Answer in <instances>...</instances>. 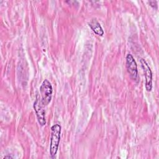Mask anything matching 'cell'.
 Wrapping results in <instances>:
<instances>
[{
    "label": "cell",
    "instance_id": "obj_1",
    "mask_svg": "<svg viewBox=\"0 0 159 159\" xmlns=\"http://www.w3.org/2000/svg\"><path fill=\"white\" fill-rule=\"evenodd\" d=\"M61 126L58 124L53 125L51 127L50 154L52 158H54L57 153L60 140Z\"/></svg>",
    "mask_w": 159,
    "mask_h": 159
},
{
    "label": "cell",
    "instance_id": "obj_2",
    "mask_svg": "<svg viewBox=\"0 0 159 159\" xmlns=\"http://www.w3.org/2000/svg\"><path fill=\"white\" fill-rule=\"evenodd\" d=\"M40 92L41 95L40 100L42 104L45 107L50 102L53 93L52 86L48 80L45 79L43 81L40 87Z\"/></svg>",
    "mask_w": 159,
    "mask_h": 159
},
{
    "label": "cell",
    "instance_id": "obj_3",
    "mask_svg": "<svg viewBox=\"0 0 159 159\" xmlns=\"http://www.w3.org/2000/svg\"><path fill=\"white\" fill-rule=\"evenodd\" d=\"M126 67L130 78L137 81L139 78L137 65L134 57L130 53L127 54L126 56Z\"/></svg>",
    "mask_w": 159,
    "mask_h": 159
},
{
    "label": "cell",
    "instance_id": "obj_4",
    "mask_svg": "<svg viewBox=\"0 0 159 159\" xmlns=\"http://www.w3.org/2000/svg\"><path fill=\"white\" fill-rule=\"evenodd\" d=\"M140 63L143 71L144 72L145 77V88L147 91H150L152 88V70L147 63V62L143 58L140 60Z\"/></svg>",
    "mask_w": 159,
    "mask_h": 159
},
{
    "label": "cell",
    "instance_id": "obj_5",
    "mask_svg": "<svg viewBox=\"0 0 159 159\" xmlns=\"http://www.w3.org/2000/svg\"><path fill=\"white\" fill-rule=\"evenodd\" d=\"M43 107L44 106L40 102V98H39L37 97L34 103V108L36 113L38 122L41 126H43L46 124V120L45 118V112L43 109Z\"/></svg>",
    "mask_w": 159,
    "mask_h": 159
},
{
    "label": "cell",
    "instance_id": "obj_6",
    "mask_svg": "<svg viewBox=\"0 0 159 159\" xmlns=\"http://www.w3.org/2000/svg\"><path fill=\"white\" fill-rule=\"evenodd\" d=\"M88 25L90 27L91 30L97 35L102 36L104 34V30L100 24V23L96 19H93L88 22Z\"/></svg>",
    "mask_w": 159,
    "mask_h": 159
},
{
    "label": "cell",
    "instance_id": "obj_7",
    "mask_svg": "<svg viewBox=\"0 0 159 159\" xmlns=\"http://www.w3.org/2000/svg\"><path fill=\"white\" fill-rule=\"evenodd\" d=\"M149 3L150 4V6L153 7H157V1H149Z\"/></svg>",
    "mask_w": 159,
    "mask_h": 159
},
{
    "label": "cell",
    "instance_id": "obj_8",
    "mask_svg": "<svg viewBox=\"0 0 159 159\" xmlns=\"http://www.w3.org/2000/svg\"><path fill=\"white\" fill-rule=\"evenodd\" d=\"M5 158H12V157L11 156H5L3 159H5Z\"/></svg>",
    "mask_w": 159,
    "mask_h": 159
}]
</instances>
